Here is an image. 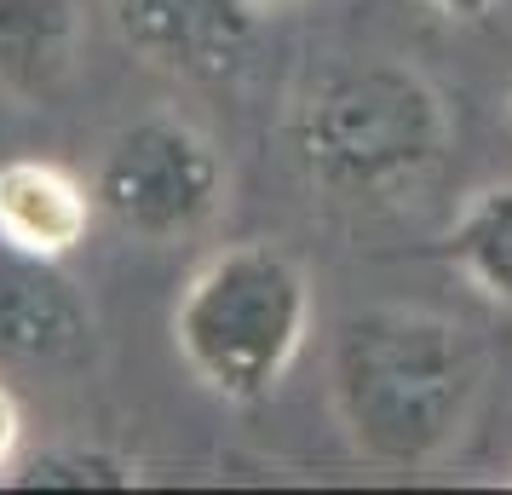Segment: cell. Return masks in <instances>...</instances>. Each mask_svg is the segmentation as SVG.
Instances as JSON below:
<instances>
[{
    "label": "cell",
    "instance_id": "9c48e42d",
    "mask_svg": "<svg viewBox=\"0 0 512 495\" xmlns=\"http://www.w3.org/2000/svg\"><path fill=\"white\" fill-rule=\"evenodd\" d=\"M449 260L466 271L472 288L512 306V185L472 196V208L449 231Z\"/></svg>",
    "mask_w": 512,
    "mask_h": 495
},
{
    "label": "cell",
    "instance_id": "6da1fadb",
    "mask_svg": "<svg viewBox=\"0 0 512 495\" xmlns=\"http://www.w3.org/2000/svg\"><path fill=\"white\" fill-rule=\"evenodd\" d=\"M478 352L432 311H363L334 352L340 421L363 455L415 467L461 438L478 398Z\"/></svg>",
    "mask_w": 512,
    "mask_h": 495
},
{
    "label": "cell",
    "instance_id": "8992f818",
    "mask_svg": "<svg viewBox=\"0 0 512 495\" xmlns=\"http://www.w3.org/2000/svg\"><path fill=\"white\" fill-rule=\"evenodd\" d=\"M87 346V306L58 260L0 242V363H64Z\"/></svg>",
    "mask_w": 512,
    "mask_h": 495
},
{
    "label": "cell",
    "instance_id": "277c9868",
    "mask_svg": "<svg viewBox=\"0 0 512 495\" xmlns=\"http://www.w3.org/2000/svg\"><path fill=\"white\" fill-rule=\"evenodd\" d=\"M219 196H225V167L213 144L173 116L121 127L93 167L98 213L144 242H173L208 225Z\"/></svg>",
    "mask_w": 512,
    "mask_h": 495
},
{
    "label": "cell",
    "instance_id": "5b68a950",
    "mask_svg": "<svg viewBox=\"0 0 512 495\" xmlns=\"http://www.w3.org/2000/svg\"><path fill=\"white\" fill-rule=\"evenodd\" d=\"M121 41L150 70L225 75L254 41V0H110Z\"/></svg>",
    "mask_w": 512,
    "mask_h": 495
},
{
    "label": "cell",
    "instance_id": "7c38bea8",
    "mask_svg": "<svg viewBox=\"0 0 512 495\" xmlns=\"http://www.w3.org/2000/svg\"><path fill=\"white\" fill-rule=\"evenodd\" d=\"M443 18H461V24H478V18H489V6L495 0H432Z\"/></svg>",
    "mask_w": 512,
    "mask_h": 495
},
{
    "label": "cell",
    "instance_id": "52a82bcc",
    "mask_svg": "<svg viewBox=\"0 0 512 495\" xmlns=\"http://www.w3.org/2000/svg\"><path fill=\"white\" fill-rule=\"evenodd\" d=\"M93 185H81L58 162H0V242L41 254V260H70L93 231Z\"/></svg>",
    "mask_w": 512,
    "mask_h": 495
},
{
    "label": "cell",
    "instance_id": "ba28073f",
    "mask_svg": "<svg viewBox=\"0 0 512 495\" xmlns=\"http://www.w3.org/2000/svg\"><path fill=\"white\" fill-rule=\"evenodd\" d=\"M81 6L75 0H0V93H52L75 70Z\"/></svg>",
    "mask_w": 512,
    "mask_h": 495
},
{
    "label": "cell",
    "instance_id": "7a4b0ae2",
    "mask_svg": "<svg viewBox=\"0 0 512 495\" xmlns=\"http://www.w3.org/2000/svg\"><path fill=\"white\" fill-rule=\"evenodd\" d=\"M311 329L305 271L271 242L213 254L173 306V346L213 398L254 403L277 386Z\"/></svg>",
    "mask_w": 512,
    "mask_h": 495
},
{
    "label": "cell",
    "instance_id": "4fadbf2b",
    "mask_svg": "<svg viewBox=\"0 0 512 495\" xmlns=\"http://www.w3.org/2000/svg\"><path fill=\"white\" fill-rule=\"evenodd\" d=\"M507 116H512V98H507Z\"/></svg>",
    "mask_w": 512,
    "mask_h": 495
},
{
    "label": "cell",
    "instance_id": "30bf717a",
    "mask_svg": "<svg viewBox=\"0 0 512 495\" xmlns=\"http://www.w3.org/2000/svg\"><path fill=\"white\" fill-rule=\"evenodd\" d=\"M12 484H24V490H127L133 472H127V461L104 455V449L70 444V449H41Z\"/></svg>",
    "mask_w": 512,
    "mask_h": 495
},
{
    "label": "cell",
    "instance_id": "8fae6325",
    "mask_svg": "<svg viewBox=\"0 0 512 495\" xmlns=\"http://www.w3.org/2000/svg\"><path fill=\"white\" fill-rule=\"evenodd\" d=\"M18 444H24V409H18V398L0 386V472L12 467Z\"/></svg>",
    "mask_w": 512,
    "mask_h": 495
},
{
    "label": "cell",
    "instance_id": "3957f363",
    "mask_svg": "<svg viewBox=\"0 0 512 495\" xmlns=\"http://www.w3.org/2000/svg\"><path fill=\"white\" fill-rule=\"evenodd\" d=\"M438 144L443 110L432 87L392 64L328 75L294 110V156L305 179L346 202L415 185L438 162Z\"/></svg>",
    "mask_w": 512,
    "mask_h": 495
}]
</instances>
